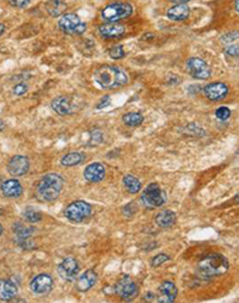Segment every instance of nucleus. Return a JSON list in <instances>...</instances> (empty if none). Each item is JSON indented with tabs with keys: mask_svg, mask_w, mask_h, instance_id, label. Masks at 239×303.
<instances>
[{
	"mask_svg": "<svg viewBox=\"0 0 239 303\" xmlns=\"http://www.w3.org/2000/svg\"><path fill=\"white\" fill-rule=\"evenodd\" d=\"M95 82L104 90H115L128 82V77L118 66H101L93 73Z\"/></svg>",
	"mask_w": 239,
	"mask_h": 303,
	"instance_id": "obj_1",
	"label": "nucleus"
},
{
	"mask_svg": "<svg viewBox=\"0 0 239 303\" xmlns=\"http://www.w3.org/2000/svg\"><path fill=\"white\" fill-rule=\"evenodd\" d=\"M199 271L204 277H219L225 275L230 269V263L225 255L219 254V253H213V254L207 255L204 259L200 260Z\"/></svg>",
	"mask_w": 239,
	"mask_h": 303,
	"instance_id": "obj_2",
	"label": "nucleus"
},
{
	"mask_svg": "<svg viewBox=\"0 0 239 303\" xmlns=\"http://www.w3.org/2000/svg\"><path fill=\"white\" fill-rule=\"evenodd\" d=\"M64 187V179L56 173L46 174L37 185V197L45 202H53L59 197Z\"/></svg>",
	"mask_w": 239,
	"mask_h": 303,
	"instance_id": "obj_3",
	"label": "nucleus"
},
{
	"mask_svg": "<svg viewBox=\"0 0 239 303\" xmlns=\"http://www.w3.org/2000/svg\"><path fill=\"white\" fill-rule=\"evenodd\" d=\"M133 14V6L127 1H115L106 5L101 12L103 19L108 23H116L124 18L131 17Z\"/></svg>",
	"mask_w": 239,
	"mask_h": 303,
	"instance_id": "obj_4",
	"label": "nucleus"
},
{
	"mask_svg": "<svg viewBox=\"0 0 239 303\" xmlns=\"http://www.w3.org/2000/svg\"><path fill=\"white\" fill-rule=\"evenodd\" d=\"M141 201L146 208H159L165 204L166 195L157 183H152L142 191Z\"/></svg>",
	"mask_w": 239,
	"mask_h": 303,
	"instance_id": "obj_5",
	"label": "nucleus"
},
{
	"mask_svg": "<svg viewBox=\"0 0 239 303\" xmlns=\"http://www.w3.org/2000/svg\"><path fill=\"white\" fill-rule=\"evenodd\" d=\"M91 214H92V207L85 201H75L65 209V216L74 223L85 221L87 218H90Z\"/></svg>",
	"mask_w": 239,
	"mask_h": 303,
	"instance_id": "obj_6",
	"label": "nucleus"
},
{
	"mask_svg": "<svg viewBox=\"0 0 239 303\" xmlns=\"http://www.w3.org/2000/svg\"><path fill=\"white\" fill-rule=\"evenodd\" d=\"M59 28L68 35H82L86 30V24L75 14H65L60 17Z\"/></svg>",
	"mask_w": 239,
	"mask_h": 303,
	"instance_id": "obj_7",
	"label": "nucleus"
},
{
	"mask_svg": "<svg viewBox=\"0 0 239 303\" xmlns=\"http://www.w3.org/2000/svg\"><path fill=\"white\" fill-rule=\"evenodd\" d=\"M115 292L124 301H132L139 294V286L129 276L120 278L115 286Z\"/></svg>",
	"mask_w": 239,
	"mask_h": 303,
	"instance_id": "obj_8",
	"label": "nucleus"
},
{
	"mask_svg": "<svg viewBox=\"0 0 239 303\" xmlns=\"http://www.w3.org/2000/svg\"><path fill=\"white\" fill-rule=\"evenodd\" d=\"M187 70L194 79L197 80L208 79L212 73L208 64L200 57H190L187 61Z\"/></svg>",
	"mask_w": 239,
	"mask_h": 303,
	"instance_id": "obj_9",
	"label": "nucleus"
},
{
	"mask_svg": "<svg viewBox=\"0 0 239 303\" xmlns=\"http://www.w3.org/2000/svg\"><path fill=\"white\" fill-rule=\"evenodd\" d=\"M53 278L47 273H40L30 282V290L36 295H47L53 290Z\"/></svg>",
	"mask_w": 239,
	"mask_h": 303,
	"instance_id": "obj_10",
	"label": "nucleus"
},
{
	"mask_svg": "<svg viewBox=\"0 0 239 303\" xmlns=\"http://www.w3.org/2000/svg\"><path fill=\"white\" fill-rule=\"evenodd\" d=\"M78 272H79V264L73 257L65 258L58 266L59 276L66 282L74 281Z\"/></svg>",
	"mask_w": 239,
	"mask_h": 303,
	"instance_id": "obj_11",
	"label": "nucleus"
},
{
	"mask_svg": "<svg viewBox=\"0 0 239 303\" xmlns=\"http://www.w3.org/2000/svg\"><path fill=\"white\" fill-rule=\"evenodd\" d=\"M30 168V161L24 155H15L7 164V171L14 177H22L28 173Z\"/></svg>",
	"mask_w": 239,
	"mask_h": 303,
	"instance_id": "obj_12",
	"label": "nucleus"
},
{
	"mask_svg": "<svg viewBox=\"0 0 239 303\" xmlns=\"http://www.w3.org/2000/svg\"><path fill=\"white\" fill-rule=\"evenodd\" d=\"M204 93L209 101H219L224 99L228 93V86L224 83H212L205 86Z\"/></svg>",
	"mask_w": 239,
	"mask_h": 303,
	"instance_id": "obj_13",
	"label": "nucleus"
},
{
	"mask_svg": "<svg viewBox=\"0 0 239 303\" xmlns=\"http://www.w3.org/2000/svg\"><path fill=\"white\" fill-rule=\"evenodd\" d=\"M178 290L176 288L175 283L170 281L163 282L158 288V302L171 303L177 299Z\"/></svg>",
	"mask_w": 239,
	"mask_h": 303,
	"instance_id": "obj_14",
	"label": "nucleus"
},
{
	"mask_svg": "<svg viewBox=\"0 0 239 303\" xmlns=\"http://www.w3.org/2000/svg\"><path fill=\"white\" fill-rule=\"evenodd\" d=\"M98 33L105 40H116L124 35L126 28L123 25L116 24V23H106L98 28Z\"/></svg>",
	"mask_w": 239,
	"mask_h": 303,
	"instance_id": "obj_15",
	"label": "nucleus"
},
{
	"mask_svg": "<svg viewBox=\"0 0 239 303\" xmlns=\"http://www.w3.org/2000/svg\"><path fill=\"white\" fill-rule=\"evenodd\" d=\"M0 191H1L2 196L7 198H18L23 195V186L17 179H7L1 183L0 185Z\"/></svg>",
	"mask_w": 239,
	"mask_h": 303,
	"instance_id": "obj_16",
	"label": "nucleus"
},
{
	"mask_svg": "<svg viewBox=\"0 0 239 303\" xmlns=\"http://www.w3.org/2000/svg\"><path fill=\"white\" fill-rule=\"evenodd\" d=\"M105 167L101 163H92L84 169V177L90 183H100L105 177Z\"/></svg>",
	"mask_w": 239,
	"mask_h": 303,
	"instance_id": "obj_17",
	"label": "nucleus"
},
{
	"mask_svg": "<svg viewBox=\"0 0 239 303\" xmlns=\"http://www.w3.org/2000/svg\"><path fill=\"white\" fill-rule=\"evenodd\" d=\"M96 282H97V273L93 270H86L84 273H82V276L78 277L75 282V288L80 292H86L93 288Z\"/></svg>",
	"mask_w": 239,
	"mask_h": 303,
	"instance_id": "obj_18",
	"label": "nucleus"
},
{
	"mask_svg": "<svg viewBox=\"0 0 239 303\" xmlns=\"http://www.w3.org/2000/svg\"><path fill=\"white\" fill-rule=\"evenodd\" d=\"M51 108L56 114L61 115V116H67L71 115L73 111V106H72V101L68 97L59 96L51 101Z\"/></svg>",
	"mask_w": 239,
	"mask_h": 303,
	"instance_id": "obj_19",
	"label": "nucleus"
},
{
	"mask_svg": "<svg viewBox=\"0 0 239 303\" xmlns=\"http://www.w3.org/2000/svg\"><path fill=\"white\" fill-rule=\"evenodd\" d=\"M18 294V288L12 281L0 279V301H11Z\"/></svg>",
	"mask_w": 239,
	"mask_h": 303,
	"instance_id": "obj_20",
	"label": "nucleus"
},
{
	"mask_svg": "<svg viewBox=\"0 0 239 303\" xmlns=\"http://www.w3.org/2000/svg\"><path fill=\"white\" fill-rule=\"evenodd\" d=\"M176 221H177V215L175 214V211L169 210V209L162 210L155 216V223L160 228H170L176 223Z\"/></svg>",
	"mask_w": 239,
	"mask_h": 303,
	"instance_id": "obj_21",
	"label": "nucleus"
},
{
	"mask_svg": "<svg viewBox=\"0 0 239 303\" xmlns=\"http://www.w3.org/2000/svg\"><path fill=\"white\" fill-rule=\"evenodd\" d=\"M189 14H190V9H189L186 4H177L168 10L166 16H168V18H170L171 20H176V22L178 20V22H182V20H186L187 18L189 17Z\"/></svg>",
	"mask_w": 239,
	"mask_h": 303,
	"instance_id": "obj_22",
	"label": "nucleus"
},
{
	"mask_svg": "<svg viewBox=\"0 0 239 303\" xmlns=\"http://www.w3.org/2000/svg\"><path fill=\"white\" fill-rule=\"evenodd\" d=\"M67 9V5L61 0H49L46 4V10L51 17H59L62 16Z\"/></svg>",
	"mask_w": 239,
	"mask_h": 303,
	"instance_id": "obj_23",
	"label": "nucleus"
},
{
	"mask_svg": "<svg viewBox=\"0 0 239 303\" xmlns=\"http://www.w3.org/2000/svg\"><path fill=\"white\" fill-rule=\"evenodd\" d=\"M85 160V155L79 152H72V153L66 154L64 158L61 159V165L66 167H72L77 166L79 164H82Z\"/></svg>",
	"mask_w": 239,
	"mask_h": 303,
	"instance_id": "obj_24",
	"label": "nucleus"
},
{
	"mask_svg": "<svg viewBox=\"0 0 239 303\" xmlns=\"http://www.w3.org/2000/svg\"><path fill=\"white\" fill-rule=\"evenodd\" d=\"M123 185L129 193H137L141 190V183L137 177L127 174L123 177Z\"/></svg>",
	"mask_w": 239,
	"mask_h": 303,
	"instance_id": "obj_25",
	"label": "nucleus"
},
{
	"mask_svg": "<svg viewBox=\"0 0 239 303\" xmlns=\"http://www.w3.org/2000/svg\"><path fill=\"white\" fill-rule=\"evenodd\" d=\"M122 121L128 127H139L144 122V116L140 112H128V114L123 115Z\"/></svg>",
	"mask_w": 239,
	"mask_h": 303,
	"instance_id": "obj_26",
	"label": "nucleus"
},
{
	"mask_svg": "<svg viewBox=\"0 0 239 303\" xmlns=\"http://www.w3.org/2000/svg\"><path fill=\"white\" fill-rule=\"evenodd\" d=\"M14 232L17 234L18 239H23V237H29L31 234H34L35 232V228L33 227H27L23 226V224L17 223L14 226Z\"/></svg>",
	"mask_w": 239,
	"mask_h": 303,
	"instance_id": "obj_27",
	"label": "nucleus"
},
{
	"mask_svg": "<svg viewBox=\"0 0 239 303\" xmlns=\"http://www.w3.org/2000/svg\"><path fill=\"white\" fill-rule=\"evenodd\" d=\"M23 216H24L25 220L30 222V223H37V222L42 220V214L34 210V209H27V210L24 211V214H23Z\"/></svg>",
	"mask_w": 239,
	"mask_h": 303,
	"instance_id": "obj_28",
	"label": "nucleus"
},
{
	"mask_svg": "<svg viewBox=\"0 0 239 303\" xmlns=\"http://www.w3.org/2000/svg\"><path fill=\"white\" fill-rule=\"evenodd\" d=\"M169 259H170V257H169L168 254H165V253H160V254H157L155 257L152 258L151 265H152L153 268H158V266H160L162 264L168 262Z\"/></svg>",
	"mask_w": 239,
	"mask_h": 303,
	"instance_id": "obj_29",
	"label": "nucleus"
},
{
	"mask_svg": "<svg viewBox=\"0 0 239 303\" xmlns=\"http://www.w3.org/2000/svg\"><path fill=\"white\" fill-rule=\"evenodd\" d=\"M231 116V110L226 106H220L217 111H215V117L220 121H226V119L230 118Z\"/></svg>",
	"mask_w": 239,
	"mask_h": 303,
	"instance_id": "obj_30",
	"label": "nucleus"
},
{
	"mask_svg": "<svg viewBox=\"0 0 239 303\" xmlns=\"http://www.w3.org/2000/svg\"><path fill=\"white\" fill-rule=\"evenodd\" d=\"M109 55L110 57L115 60H120L122 57H124V50H123V47L122 46H115L109 50Z\"/></svg>",
	"mask_w": 239,
	"mask_h": 303,
	"instance_id": "obj_31",
	"label": "nucleus"
},
{
	"mask_svg": "<svg viewBox=\"0 0 239 303\" xmlns=\"http://www.w3.org/2000/svg\"><path fill=\"white\" fill-rule=\"evenodd\" d=\"M239 38V31H230V33H226L225 35L222 36V43H232L236 40Z\"/></svg>",
	"mask_w": 239,
	"mask_h": 303,
	"instance_id": "obj_32",
	"label": "nucleus"
},
{
	"mask_svg": "<svg viewBox=\"0 0 239 303\" xmlns=\"http://www.w3.org/2000/svg\"><path fill=\"white\" fill-rule=\"evenodd\" d=\"M28 92V85L25 83H19L14 87V95L15 96H23Z\"/></svg>",
	"mask_w": 239,
	"mask_h": 303,
	"instance_id": "obj_33",
	"label": "nucleus"
},
{
	"mask_svg": "<svg viewBox=\"0 0 239 303\" xmlns=\"http://www.w3.org/2000/svg\"><path fill=\"white\" fill-rule=\"evenodd\" d=\"M226 55L231 57H238L239 56V46L238 44H233V46H228L225 49Z\"/></svg>",
	"mask_w": 239,
	"mask_h": 303,
	"instance_id": "obj_34",
	"label": "nucleus"
},
{
	"mask_svg": "<svg viewBox=\"0 0 239 303\" xmlns=\"http://www.w3.org/2000/svg\"><path fill=\"white\" fill-rule=\"evenodd\" d=\"M91 140H92V142L95 143V145H100V143L103 141L102 132L98 129L92 130V132H91Z\"/></svg>",
	"mask_w": 239,
	"mask_h": 303,
	"instance_id": "obj_35",
	"label": "nucleus"
},
{
	"mask_svg": "<svg viewBox=\"0 0 239 303\" xmlns=\"http://www.w3.org/2000/svg\"><path fill=\"white\" fill-rule=\"evenodd\" d=\"M9 2L11 4V6L18 7V9H24V7H27L30 4L31 0H9Z\"/></svg>",
	"mask_w": 239,
	"mask_h": 303,
	"instance_id": "obj_36",
	"label": "nucleus"
},
{
	"mask_svg": "<svg viewBox=\"0 0 239 303\" xmlns=\"http://www.w3.org/2000/svg\"><path fill=\"white\" fill-rule=\"evenodd\" d=\"M109 104H110V97L104 96L102 99H101L100 103L97 104V109H104L109 105Z\"/></svg>",
	"mask_w": 239,
	"mask_h": 303,
	"instance_id": "obj_37",
	"label": "nucleus"
},
{
	"mask_svg": "<svg viewBox=\"0 0 239 303\" xmlns=\"http://www.w3.org/2000/svg\"><path fill=\"white\" fill-rule=\"evenodd\" d=\"M170 1L173 2L175 5H177V4H186V2L190 1V0H170Z\"/></svg>",
	"mask_w": 239,
	"mask_h": 303,
	"instance_id": "obj_38",
	"label": "nucleus"
},
{
	"mask_svg": "<svg viewBox=\"0 0 239 303\" xmlns=\"http://www.w3.org/2000/svg\"><path fill=\"white\" fill-rule=\"evenodd\" d=\"M4 31H5V25L0 23V36H1L2 34H4Z\"/></svg>",
	"mask_w": 239,
	"mask_h": 303,
	"instance_id": "obj_39",
	"label": "nucleus"
},
{
	"mask_svg": "<svg viewBox=\"0 0 239 303\" xmlns=\"http://www.w3.org/2000/svg\"><path fill=\"white\" fill-rule=\"evenodd\" d=\"M235 9H236V11L239 14V0H236L235 1Z\"/></svg>",
	"mask_w": 239,
	"mask_h": 303,
	"instance_id": "obj_40",
	"label": "nucleus"
},
{
	"mask_svg": "<svg viewBox=\"0 0 239 303\" xmlns=\"http://www.w3.org/2000/svg\"><path fill=\"white\" fill-rule=\"evenodd\" d=\"M4 128H5V123L1 121V119H0V130H2Z\"/></svg>",
	"mask_w": 239,
	"mask_h": 303,
	"instance_id": "obj_41",
	"label": "nucleus"
},
{
	"mask_svg": "<svg viewBox=\"0 0 239 303\" xmlns=\"http://www.w3.org/2000/svg\"><path fill=\"white\" fill-rule=\"evenodd\" d=\"M235 201H236V203H239V193L235 197Z\"/></svg>",
	"mask_w": 239,
	"mask_h": 303,
	"instance_id": "obj_42",
	"label": "nucleus"
},
{
	"mask_svg": "<svg viewBox=\"0 0 239 303\" xmlns=\"http://www.w3.org/2000/svg\"><path fill=\"white\" fill-rule=\"evenodd\" d=\"M2 232H4V228H2L1 223H0V235H1V234H2Z\"/></svg>",
	"mask_w": 239,
	"mask_h": 303,
	"instance_id": "obj_43",
	"label": "nucleus"
}]
</instances>
